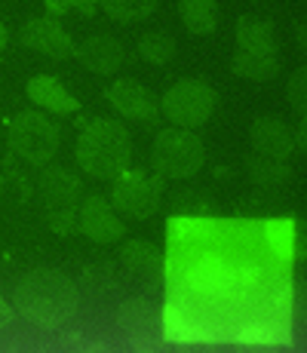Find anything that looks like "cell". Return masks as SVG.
<instances>
[{
    "label": "cell",
    "mask_w": 307,
    "mask_h": 353,
    "mask_svg": "<svg viewBox=\"0 0 307 353\" xmlns=\"http://www.w3.org/2000/svg\"><path fill=\"white\" fill-rule=\"evenodd\" d=\"M117 323L129 335V341L139 350H148L151 344L160 341V316L145 298H129L117 307Z\"/></svg>",
    "instance_id": "obj_8"
},
{
    "label": "cell",
    "mask_w": 307,
    "mask_h": 353,
    "mask_svg": "<svg viewBox=\"0 0 307 353\" xmlns=\"http://www.w3.org/2000/svg\"><path fill=\"white\" fill-rule=\"evenodd\" d=\"M132 157V141H129L126 126L117 120L95 117L83 126L77 139V163L92 179H117L129 169Z\"/></svg>",
    "instance_id": "obj_2"
},
{
    "label": "cell",
    "mask_w": 307,
    "mask_h": 353,
    "mask_svg": "<svg viewBox=\"0 0 307 353\" xmlns=\"http://www.w3.org/2000/svg\"><path fill=\"white\" fill-rule=\"evenodd\" d=\"M16 316V310H12V304L10 301H3V292H0V329H3L6 323Z\"/></svg>",
    "instance_id": "obj_24"
},
{
    "label": "cell",
    "mask_w": 307,
    "mask_h": 353,
    "mask_svg": "<svg viewBox=\"0 0 307 353\" xmlns=\"http://www.w3.org/2000/svg\"><path fill=\"white\" fill-rule=\"evenodd\" d=\"M77 228L95 243H117L123 236V230H126L123 221L114 215V206L99 194L83 200V206L77 212Z\"/></svg>",
    "instance_id": "obj_9"
},
{
    "label": "cell",
    "mask_w": 307,
    "mask_h": 353,
    "mask_svg": "<svg viewBox=\"0 0 307 353\" xmlns=\"http://www.w3.org/2000/svg\"><path fill=\"white\" fill-rule=\"evenodd\" d=\"M74 56L80 59V65L90 68L92 74L111 77L117 74V68L123 65V43L108 34H95V37H83L74 46Z\"/></svg>",
    "instance_id": "obj_11"
},
{
    "label": "cell",
    "mask_w": 307,
    "mask_h": 353,
    "mask_svg": "<svg viewBox=\"0 0 307 353\" xmlns=\"http://www.w3.org/2000/svg\"><path fill=\"white\" fill-rule=\"evenodd\" d=\"M28 99L50 114H74L77 111V99H74L56 77H50V74H37V77L28 80Z\"/></svg>",
    "instance_id": "obj_15"
},
{
    "label": "cell",
    "mask_w": 307,
    "mask_h": 353,
    "mask_svg": "<svg viewBox=\"0 0 307 353\" xmlns=\"http://www.w3.org/2000/svg\"><path fill=\"white\" fill-rule=\"evenodd\" d=\"M246 169H249V179L258 181V185H279V181L289 179V166H286V160L261 157V154H252V157L246 160Z\"/></svg>",
    "instance_id": "obj_21"
},
{
    "label": "cell",
    "mask_w": 307,
    "mask_h": 353,
    "mask_svg": "<svg viewBox=\"0 0 307 353\" xmlns=\"http://www.w3.org/2000/svg\"><path fill=\"white\" fill-rule=\"evenodd\" d=\"M218 105V96L209 83L203 80H179L166 90V96L160 99V111L166 114L169 123L179 129H197L212 117Z\"/></svg>",
    "instance_id": "obj_4"
},
{
    "label": "cell",
    "mask_w": 307,
    "mask_h": 353,
    "mask_svg": "<svg viewBox=\"0 0 307 353\" xmlns=\"http://www.w3.org/2000/svg\"><path fill=\"white\" fill-rule=\"evenodd\" d=\"M40 191L46 196V212H56V209H74L77 200L83 196V185L80 179H74L68 169H43V179H40Z\"/></svg>",
    "instance_id": "obj_13"
},
{
    "label": "cell",
    "mask_w": 307,
    "mask_h": 353,
    "mask_svg": "<svg viewBox=\"0 0 307 353\" xmlns=\"http://www.w3.org/2000/svg\"><path fill=\"white\" fill-rule=\"evenodd\" d=\"M22 43L34 52H43L50 59H68L74 56V43L68 31L61 28L56 19H31L22 28Z\"/></svg>",
    "instance_id": "obj_10"
},
{
    "label": "cell",
    "mask_w": 307,
    "mask_h": 353,
    "mask_svg": "<svg viewBox=\"0 0 307 353\" xmlns=\"http://www.w3.org/2000/svg\"><path fill=\"white\" fill-rule=\"evenodd\" d=\"M80 353H108L105 344H92V347H86V350H80Z\"/></svg>",
    "instance_id": "obj_25"
},
{
    "label": "cell",
    "mask_w": 307,
    "mask_h": 353,
    "mask_svg": "<svg viewBox=\"0 0 307 353\" xmlns=\"http://www.w3.org/2000/svg\"><path fill=\"white\" fill-rule=\"evenodd\" d=\"M206 151L190 129H163L154 139L151 163L160 179H190L200 172Z\"/></svg>",
    "instance_id": "obj_3"
},
{
    "label": "cell",
    "mask_w": 307,
    "mask_h": 353,
    "mask_svg": "<svg viewBox=\"0 0 307 353\" xmlns=\"http://www.w3.org/2000/svg\"><path fill=\"white\" fill-rule=\"evenodd\" d=\"M99 6L114 19V22L132 25V22H141V19L151 16L157 0H99Z\"/></svg>",
    "instance_id": "obj_19"
},
{
    "label": "cell",
    "mask_w": 307,
    "mask_h": 353,
    "mask_svg": "<svg viewBox=\"0 0 307 353\" xmlns=\"http://www.w3.org/2000/svg\"><path fill=\"white\" fill-rule=\"evenodd\" d=\"M80 292L61 270L37 268L25 274L12 292V310L40 329H59L77 314Z\"/></svg>",
    "instance_id": "obj_1"
},
{
    "label": "cell",
    "mask_w": 307,
    "mask_h": 353,
    "mask_svg": "<svg viewBox=\"0 0 307 353\" xmlns=\"http://www.w3.org/2000/svg\"><path fill=\"white\" fill-rule=\"evenodd\" d=\"M74 219H77V209H56V212H46V221L56 234H71L74 230Z\"/></svg>",
    "instance_id": "obj_23"
},
{
    "label": "cell",
    "mask_w": 307,
    "mask_h": 353,
    "mask_svg": "<svg viewBox=\"0 0 307 353\" xmlns=\"http://www.w3.org/2000/svg\"><path fill=\"white\" fill-rule=\"evenodd\" d=\"M123 264H126L132 274H139V276H160L163 274V255H160V249L151 246V243H141V240H129L126 246H123Z\"/></svg>",
    "instance_id": "obj_17"
},
{
    "label": "cell",
    "mask_w": 307,
    "mask_h": 353,
    "mask_svg": "<svg viewBox=\"0 0 307 353\" xmlns=\"http://www.w3.org/2000/svg\"><path fill=\"white\" fill-rule=\"evenodd\" d=\"M105 99L129 120H141V123H154L160 117V101L148 86L135 83V80H114L105 90Z\"/></svg>",
    "instance_id": "obj_7"
},
{
    "label": "cell",
    "mask_w": 307,
    "mask_h": 353,
    "mask_svg": "<svg viewBox=\"0 0 307 353\" xmlns=\"http://www.w3.org/2000/svg\"><path fill=\"white\" fill-rule=\"evenodd\" d=\"M237 50L252 56H277V31L270 19L243 16L237 22Z\"/></svg>",
    "instance_id": "obj_14"
},
{
    "label": "cell",
    "mask_w": 307,
    "mask_h": 353,
    "mask_svg": "<svg viewBox=\"0 0 307 353\" xmlns=\"http://www.w3.org/2000/svg\"><path fill=\"white\" fill-rule=\"evenodd\" d=\"M307 71H304V68H298V71L295 74H292V80H289V90H286V92H289V105L292 108H295V111L298 114H304V105H307V101H304V86H307Z\"/></svg>",
    "instance_id": "obj_22"
},
{
    "label": "cell",
    "mask_w": 307,
    "mask_h": 353,
    "mask_svg": "<svg viewBox=\"0 0 307 353\" xmlns=\"http://www.w3.org/2000/svg\"><path fill=\"white\" fill-rule=\"evenodd\" d=\"M10 148L31 166H46L59 148V126L40 111H22L10 126Z\"/></svg>",
    "instance_id": "obj_5"
},
{
    "label": "cell",
    "mask_w": 307,
    "mask_h": 353,
    "mask_svg": "<svg viewBox=\"0 0 307 353\" xmlns=\"http://www.w3.org/2000/svg\"><path fill=\"white\" fill-rule=\"evenodd\" d=\"M249 139L255 154L261 157H274V160H286L295 148V139H292V129L277 117H258L249 129Z\"/></svg>",
    "instance_id": "obj_12"
},
{
    "label": "cell",
    "mask_w": 307,
    "mask_h": 353,
    "mask_svg": "<svg viewBox=\"0 0 307 353\" xmlns=\"http://www.w3.org/2000/svg\"><path fill=\"white\" fill-rule=\"evenodd\" d=\"M135 353H157V350H151V347H148V350H135Z\"/></svg>",
    "instance_id": "obj_27"
},
{
    "label": "cell",
    "mask_w": 307,
    "mask_h": 353,
    "mask_svg": "<svg viewBox=\"0 0 307 353\" xmlns=\"http://www.w3.org/2000/svg\"><path fill=\"white\" fill-rule=\"evenodd\" d=\"M230 71L243 80H255V83H268L279 74V59L277 56H252V52L237 50L230 59Z\"/></svg>",
    "instance_id": "obj_18"
},
{
    "label": "cell",
    "mask_w": 307,
    "mask_h": 353,
    "mask_svg": "<svg viewBox=\"0 0 307 353\" xmlns=\"http://www.w3.org/2000/svg\"><path fill=\"white\" fill-rule=\"evenodd\" d=\"M163 196V179L160 175H148L141 169H126L114 179L111 206L120 209L129 219H151L160 209Z\"/></svg>",
    "instance_id": "obj_6"
},
{
    "label": "cell",
    "mask_w": 307,
    "mask_h": 353,
    "mask_svg": "<svg viewBox=\"0 0 307 353\" xmlns=\"http://www.w3.org/2000/svg\"><path fill=\"white\" fill-rule=\"evenodd\" d=\"M179 16H181V25L188 28L190 34H215L218 28V6L215 0H179Z\"/></svg>",
    "instance_id": "obj_16"
},
{
    "label": "cell",
    "mask_w": 307,
    "mask_h": 353,
    "mask_svg": "<svg viewBox=\"0 0 307 353\" xmlns=\"http://www.w3.org/2000/svg\"><path fill=\"white\" fill-rule=\"evenodd\" d=\"M255 3H261V0H255Z\"/></svg>",
    "instance_id": "obj_28"
},
{
    "label": "cell",
    "mask_w": 307,
    "mask_h": 353,
    "mask_svg": "<svg viewBox=\"0 0 307 353\" xmlns=\"http://www.w3.org/2000/svg\"><path fill=\"white\" fill-rule=\"evenodd\" d=\"M3 46H6V28H3V22H0V52H3Z\"/></svg>",
    "instance_id": "obj_26"
},
{
    "label": "cell",
    "mask_w": 307,
    "mask_h": 353,
    "mask_svg": "<svg viewBox=\"0 0 307 353\" xmlns=\"http://www.w3.org/2000/svg\"><path fill=\"white\" fill-rule=\"evenodd\" d=\"M139 56L151 65H166L175 56V37L163 31H148L139 40Z\"/></svg>",
    "instance_id": "obj_20"
}]
</instances>
